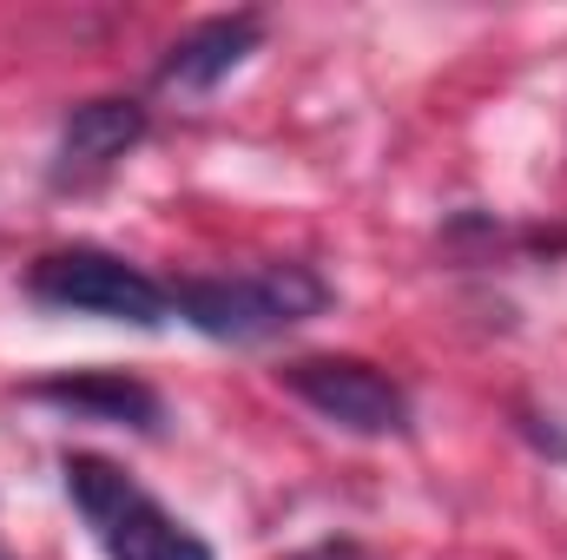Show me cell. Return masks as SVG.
Returning a JSON list of instances; mask_svg holds the SVG:
<instances>
[{
    "label": "cell",
    "instance_id": "6da1fadb",
    "mask_svg": "<svg viewBox=\"0 0 567 560\" xmlns=\"http://www.w3.org/2000/svg\"><path fill=\"white\" fill-rule=\"evenodd\" d=\"M60 475H66V495H73L80 521L93 528V541L106 548V560H212V548L178 515H165L106 455H73L66 448Z\"/></svg>",
    "mask_w": 567,
    "mask_h": 560
},
{
    "label": "cell",
    "instance_id": "7a4b0ae2",
    "mask_svg": "<svg viewBox=\"0 0 567 560\" xmlns=\"http://www.w3.org/2000/svg\"><path fill=\"white\" fill-rule=\"evenodd\" d=\"M323 303L330 290L310 265H258L245 278H185L172 290V310L218 343H265L290 323L317 317Z\"/></svg>",
    "mask_w": 567,
    "mask_h": 560
},
{
    "label": "cell",
    "instance_id": "3957f363",
    "mask_svg": "<svg viewBox=\"0 0 567 560\" xmlns=\"http://www.w3.org/2000/svg\"><path fill=\"white\" fill-rule=\"evenodd\" d=\"M27 297L47 310H80V317H106V323H133V330H158L172 317V290L152 283L140 265L73 245V251H47L27 271Z\"/></svg>",
    "mask_w": 567,
    "mask_h": 560
},
{
    "label": "cell",
    "instance_id": "277c9868",
    "mask_svg": "<svg viewBox=\"0 0 567 560\" xmlns=\"http://www.w3.org/2000/svg\"><path fill=\"white\" fill-rule=\"evenodd\" d=\"M278 383L297 403H310L323 422L350 428V435H403V428H410V396H403V383L383 376V370L363 363V356H297V363L278 370Z\"/></svg>",
    "mask_w": 567,
    "mask_h": 560
},
{
    "label": "cell",
    "instance_id": "5b68a950",
    "mask_svg": "<svg viewBox=\"0 0 567 560\" xmlns=\"http://www.w3.org/2000/svg\"><path fill=\"white\" fill-rule=\"evenodd\" d=\"M265 46V20L258 13H218V20H198L192 33H178L158 60V86L172 93H212L218 80H231L251 53Z\"/></svg>",
    "mask_w": 567,
    "mask_h": 560
},
{
    "label": "cell",
    "instance_id": "8992f818",
    "mask_svg": "<svg viewBox=\"0 0 567 560\" xmlns=\"http://www.w3.org/2000/svg\"><path fill=\"white\" fill-rule=\"evenodd\" d=\"M145 139V106L140 100H86V106H73L66 113V126H60V165H53V178L60 185H80V178H100V172H113L133 145Z\"/></svg>",
    "mask_w": 567,
    "mask_h": 560
},
{
    "label": "cell",
    "instance_id": "52a82bcc",
    "mask_svg": "<svg viewBox=\"0 0 567 560\" xmlns=\"http://www.w3.org/2000/svg\"><path fill=\"white\" fill-rule=\"evenodd\" d=\"M33 403H53V409H73V416L93 422H120V428H158V396L120 376V370H80V376H47L27 390Z\"/></svg>",
    "mask_w": 567,
    "mask_h": 560
},
{
    "label": "cell",
    "instance_id": "ba28073f",
    "mask_svg": "<svg viewBox=\"0 0 567 560\" xmlns=\"http://www.w3.org/2000/svg\"><path fill=\"white\" fill-rule=\"evenodd\" d=\"M290 560H370V554L350 548V541H323V548H303V554H290Z\"/></svg>",
    "mask_w": 567,
    "mask_h": 560
},
{
    "label": "cell",
    "instance_id": "9c48e42d",
    "mask_svg": "<svg viewBox=\"0 0 567 560\" xmlns=\"http://www.w3.org/2000/svg\"><path fill=\"white\" fill-rule=\"evenodd\" d=\"M0 560H13V554H7V548H0Z\"/></svg>",
    "mask_w": 567,
    "mask_h": 560
}]
</instances>
